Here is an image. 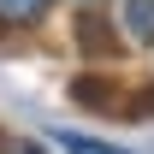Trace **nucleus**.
I'll use <instances>...</instances> for the list:
<instances>
[{
	"label": "nucleus",
	"instance_id": "nucleus-1",
	"mask_svg": "<svg viewBox=\"0 0 154 154\" xmlns=\"http://www.w3.org/2000/svg\"><path fill=\"white\" fill-rule=\"evenodd\" d=\"M54 0H0V30H30V24L48 18Z\"/></svg>",
	"mask_w": 154,
	"mask_h": 154
},
{
	"label": "nucleus",
	"instance_id": "nucleus-2",
	"mask_svg": "<svg viewBox=\"0 0 154 154\" xmlns=\"http://www.w3.org/2000/svg\"><path fill=\"white\" fill-rule=\"evenodd\" d=\"M125 30L142 48H154V0H125Z\"/></svg>",
	"mask_w": 154,
	"mask_h": 154
},
{
	"label": "nucleus",
	"instance_id": "nucleus-3",
	"mask_svg": "<svg viewBox=\"0 0 154 154\" xmlns=\"http://www.w3.org/2000/svg\"><path fill=\"white\" fill-rule=\"evenodd\" d=\"M54 148H65V154H125L113 142H101V136H83V131H54Z\"/></svg>",
	"mask_w": 154,
	"mask_h": 154
},
{
	"label": "nucleus",
	"instance_id": "nucleus-4",
	"mask_svg": "<svg viewBox=\"0 0 154 154\" xmlns=\"http://www.w3.org/2000/svg\"><path fill=\"white\" fill-rule=\"evenodd\" d=\"M0 154H54V148H42L30 136H0Z\"/></svg>",
	"mask_w": 154,
	"mask_h": 154
}]
</instances>
